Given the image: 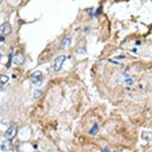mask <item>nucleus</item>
<instances>
[{"label": "nucleus", "mask_w": 152, "mask_h": 152, "mask_svg": "<svg viewBox=\"0 0 152 152\" xmlns=\"http://www.w3.org/2000/svg\"><path fill=\"white\" fill-rule=\"evenodd\" d=\"M31 81L35 85L39 86L43 82V73L41 71H35V72L31 74Z\"/></svg>", "instance_id": "obj_1"}, {"label": "nucleus", "mask_w": 152, "mask_h": 152, "mask_svg": "<svg viewBox=\"0 0 152 152\" xmlns=\"http://www.w3.org/2000/svg\"><path fill=\"white\" fill-rule=\"evenodd\" d=\"M12 31L11 26L9 23H4L0 26V36H6L9 35Z\"/></svg>", "instance_id": "obj_2"}, {"label": "nucleus", "mask_w": 152, "mask_h": 152, "mask_svg": "<svg viewBox=\"0 0 152 152\" xmlns=\"http://www.w3.org/2000/svg\"><path fill=\"white\" fill-rule=\"evenodd\" d=\"M65 60H66V56L64 55H62V56H59L58 58H56V60H55V62H54V70L55 71H59L61 69V67H62V65H63V63L65 62Z\"/></svg>", "instance_id": "obj_3"}, {"label": "nucleus", "mask_w": 152, "mask_h": 152, "mask_svg": "<svg viewBox=\"0 0 152 152\" xmlns=\"http://www.w3.org/2000/svg\"><path fill=\"white\" fill-rule=\"evenodd\" d=\"M16 132H18V129H16V127L15 126H12L8 130H7L4 136H5V138L7 139V140H11V139H13L14 137H15Z\"/></svg>", "instance_id": "obj_4"}, {"label": "nucleus", "mask_w": 152, "mask_h": 152, "mask_svg": "<svg viewBox=\"0 0 152 152\" xmlns=\"http://www.w3.org/2000/svg\"><path fill=\"white\" fill-rule=\"evenodd\" d=\"M11 149H12V144H11L10 140H7L6 139L5 141L2 142V144H1V150L2 151L8 152V151H10Z\"/></svg>", "instance_id": "obj_5"}, {"label": "nucleus", "mask_w": 152, "mask_h": 152, "mask_svg": "<svg viewBox=\"0 0 152 152\" xmlns=\"http://www.w3.org/2000/svg\"><path fill=\"white\" fill-rule=\"evenodd\" d=\"M23 60H24L23 56L21 55L20 53H18L15 55V57H14L13 62L15 63V64H18V65H20V64H23Z\"/></svg>", "instance_id": "obj_6"}, {"label": "nucleus", "mask_w": 152, "mask_h": 152, "mask_svg": "<svg viewBox=\"0 0 152 152\" xmlns=\"http://www.w3.org/2000/svg\"><path fill=\"white\" fill-rule=\"evenodd\" d=\"M70 43H71V39H70V37H67V38L63 39V40H62V42H61L60 48H62V49H64V48H67L68 46L70 45Z\"/></svg>", "instance_id": "obj_7"}, {"label": "nucleus", "mask_w": 152, "mask_h": 152, "mask_svg": "<svg viewBox=\"0 0 152 152\" xmlns=\"http://www.w3.org/2000/svg\"><path fill=\"white\" fill-rule=\"evenodd\" d=\"M8 76H6V75H0V89H1L2 87L4 86V84L8 81Z\"/></svg>", "instance_id": "obj_8"}, {"label": "nucleus", "mask_w": 152, "mask_h": 152, "mask_svg": "<svg viewBox=\"0 0 152 152\" xmlns=\"http://www.w3.org/2000/svg\"><path fill=\"white\" fill-rule=\"evenodd\" d=\"M97 131H99V125H97V124H94V127H92V128L90 129L89 133L91 134V135H95V134L97 133Z\"/></svg>", "instance_id": "obj_9"}, {"label": "nucleus", "mask_w": 152, "mask_h": 152, "mask_svg": "<svg viewBox=\"0 0 152 152\" xmlns=\"http://www.w3.org/2000/svg\"><path fill=\"white\" fill-rule=\"evenodd\" d=\"M42 94H43V91H41V90H36V91L34 92V97H35V99H39V97L42 96Z\"/></svg>", "instance_id": "obj_10"}, {"label": "nucleus", "mask_w": 152, "mask_h": 152, "mask_svg": "<svg viewBox=\"0 0 152 152\" xmlns=\"http://www.w3.org/2000/svg\"><path fill=\"white\" fill-rule=\"evenodd\" d=\"M4 40V38L3 37H0V41H3Z\"/></svg>", "instance_id": "obj_11"}, {"label": "nucleus", "mask_w": 152, "mask_h": 152, "mask_svg": "<svg viewBox=\"0 0 152 152\" xmlns=\"http://www.w3.org/2000/svg\"><path fill=\"white\" fill-rule=\"evenodd\" d=\"M2 1H3V0H0V4H1V3H2Z\"/></svg>", "instance_id": "obj_12"}, {"label": "nucleus", "mask_w": 152, "mask_h": 152, "mask_svg": "<svg viewBox=\"0 0 152 152\" xmlns=\"http://www.w3.org/2000/svg\"><path fill=\"white\" fill-rule=\"evenodd\" d=\"M0 59H1V53H0Z\"/></svg>", "instance_id": "obj_13"}]
</instances>
